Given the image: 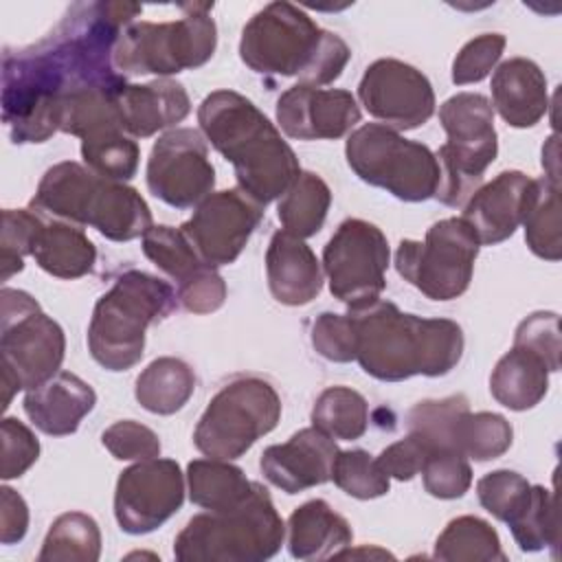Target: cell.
<instances>
[{
    "mask_svg": "<svg viewBox=\"0 0 562 562\" xmlns=\"http://www.w3.org/2000/svg\"><path fill=\"white\" fill-rule=\"evenodd\" d=\"M140 11L134 2H77L40 42L4 48L0 103L13 143H44L59 132L68 97L127 83L112 55Z\"/></svg>",
    "mask_w": 562,
    "mask_h": 562,
    "instance_id": "6da1fadb",
    "label": "cell"
},
{
    "mask_svg": "<svg viewBox=\"0 0 562 562\" xmlns=\"http://www.w3.org/2000/svg\"><path fill=\"white\" fill-rule=\"evenodd\" d=\"M349 314L356 325V360L375 380L439 378L463 356V329L450 318H422L380 299Z\"/></svg>",
    "mask_w": 562,
    "mask_h": 562,
    "instance_id": "7a4b0ae2",
    "label": "cell"
},
{
    "mask_svg": "<svg viewBox=\"0 0 562 562\" xmlns=\"http://www.w3.org/2000/svg\"><path fill=\"white\" fill-rule=\"evenodd\" d=\"M204 138L233 165L237 184L259 204L281 198L301 173L299 158L270 119L244 94L215 90L198 108Z\"/></svg>",
    "mask_w": 562,
    "mask_h": 562,
    "instance_id": "3957f363",
    "label": "cell"
},
{
    "mask_svg": "<svg viewBox=\"0 0 562 562\" xmlns=\"http://www.w3.org/2000/svg\"><path fill=\"white\" fill-rule=\"evenodd\" d=\"M31 209L77 226H92L112 241H132L154 226L151 211L134 187L101 178L75 160L46 169Z\"/></svg>",
    "mask_w": 562,
    "mask_h": 562,
    "instance_id": "277c9868",
    "label": "cell"
},
{
    "mask_svg": "<svg viewBox=\"0 0 562 562\" xmlns=\"http://www.w3.org/2000/svg\"><path fill=\"white\" fill-rule=\"evenodd\" d=\"M178 305L173 288L143 270H127L99 296L88 325V349L108 371H127L140 362L145 331Z\"/></svg>",
    "mask_w": 562,
    "mask_h": 562,
    "instance_id": "5b68a950",
    "label": "cell"
},
{
    "mask_svg": "<svg viewBox=\"0 0 562 562\" xmlns=\"http://www.w3.org/2000/svg\"><path fill=\"white\" fill-rule=\"evenodd\" d=\"M285 525L261 483L237 505L193 516L176 536L180 562H261L279 553Z\"/></svg>",
    "mask_w": 562,
    "mask_h": 562,
    "instance_id": "8992f818",
    "label": "cell"
},
{
    "mask_svg": "<svg viewBox=\"0 0 562 562\" xmlns=\"http://www.w3.org/2000/svg\"><path fill=\"white\" fill-rule=\"evenodd\" d=\"M182 18L171 22H132L114 46V68L127 75L165 79L204 66L217 46L213 2L180 4Z\"/></svg>",
    "mask_w": 562,
    "mask_h": 562,
    "instance_id": "52a82bcc",
    "label": "cell"
},
{
    "mask_svg": "<svg viewBox=\"0 0 562 562\" xmlns=\"http://www.w3.org/2000/svg\"><path fill=\"white\" fill-rule=\"evenodd\" d=\"M439 123L448 140L435 154L441 171L435 198L446 206H461L481 187L485 169L496 160L494 108L479 92H457L441 103Z\"/></svg>",
    "mask_w": 562,
    "mask_h": 562,
    "instance_id": "ba28073f",
    "label": "cell"
},
{
    "mask_svg": "<svg viewBox=\"0 0 562 562\" xmlns=\"http://www.w3.org/2000/svg\"><path fill=\"white\" fill-rule=\"evenodd\" d=\"M345 156L362 182L384 189L402 202L430 200L439 189L437 156L382 123L353 130L345 143Z\"/></svg>",
    "mask_w": 562,
    "mask_h": 562,
    "instance_id": "9c48e42d",
    "label": "cell"
},
{
    "mask_svg": "<svg viewBox=\"0 0 562 562\" xmlns=\"http://www.w3.org/2000/svg\"><path fill=\"white\" fill-rule=\"evenodd\" d=\"M281 419V397L261 378H237L209 402L193 430V446L213 459H239Z\"/></svg>",
    "mask_w": 562,
    "mask_h": 562,
    "instance_id": "30bf717a",
    "label": "cell"
},
{
    "mask_svg": "<svg viewBox=\"0 0 562 562\" xmlns=\"http://www.w3.org/2000/svg\"><path fill=\"white\" fill-rule=\"evenodd\" d=\"M479 248V237L465 220L446 217L426 231L424 241H400L395 270L430 301H452L470 288Z\"/></svg>",
    "mask_w": 562,
    "mask_h": 562,
    "instance_id": "8fae6325",
    "label": "cell"
},
{
    "mask_svg": "<svg viewBox=\"0 0 562 562\" xmlns=\"http://www.w3.org/2000/svg\"><path fill=\"white\" fill-rule=\"evenodd\" d=\"M0 303L2 367L18 375L24 391L37 389L61 371L66 353L64 329L24 290L2 288Z\"/></svg>",
    "mask_w": 562,
    "mask_h": 562,
    "instance_id": "7c38bea8",
    "label": "cell"
},
{
    "mask_svg": "<svg viewBox=\"0 0 562 562\" xmlns=\"http://www.w3.org/2000/svg\"><path fill=\"white\" fill-rule=\"evenodd\" d=\"M325 31L299 7L270 2L244 26L241 61L268 77H301L314 61Z\"/></svg>",
    "mask_w": 562,
    "mask_h": 562,
    "instance_id": "4fadbf2b",
    "label": "cell"
},
{
    "mask_svg": "<svg viewBox=\"0 0 562 562\" xmlns=\"http://www.w3.org/2000/svg\"><path fill=\"white\" fill-rule=\"evenodd\" d=\"M386 235L371 222L349 217L323 248V272L334 299L349 310H360L380 299L389 268Z\"/></svg>",
    "mask_w": 562,
    "mask_h": 562,
    "instance_id": "5bb4252c",
    "label": "cell"
},
{
    "mask_svg": "<svg viewBox=\"0 0 562 562\" xmlns=\"http://www.w3.org/2000/svg\"><path fill=\"white\" fill-rule=\"evenodd\" d=\"M147 189L173 209L198 206L213 193L215 169L204 136L193 127H173L151 147L147 158Z\"/></svg>",
    "mask_w": 562,
    "mask_h": 562,
    "instance_id": "9a60e30c",
    "label": "cell"
},
{
    "mask_svg": "<svg viewBox=\"0 0 562 562\" xmlns=\"http://www.w3.org/2000/svg\"><path fill=\"white\" fill-rule=\"evenodd\" d=\"M184 503V474L173 459H145L116 479L114 518L125 533L143 536L165 525Z\"/></svg>",
    "mask_w": 562,
    "mask_h": 562,
    "instance_id": "2e32d148",
    "label": "cell"
},
{
    "mask_svg": "<svg viewBox=\"0 0 562 562\" xmlns=\"http://www.w3.org/2000/svg\"><path fill=\"white\" fill-rule=\"evenodd\" d=\"M263 217V204L237 189H224L204 198L180 226L200 259L211 266L237 261Z\"/></svg>",
    "mask_w": 562,
    "mask_h": 562,
    "instance_id": "e0dca14e",
    "label": "cell"
},
{
    "mask_svg": "<svg viewBox=\"0 0 562 562\" xmlns=\"http://www.w3.org/2000/svg\"><path fill=\"white\" fill-rule=\"evenodd\" d=\"M358 99L364 110L391 130H415L435 114V90L415 66L382 57L367 66Z\"/></svg>",
    "mask_w": 562,
    "mask_h": 562,
    "instance_id": "ac0fdd59",
    "label": "cell"
},
{
    "mask_svg": "<svg viewBox=\"0 0 562 562\" xmlns=\"http://www.w3.org/2000/svg\"><path fill=\"white\" fill-rule=\"evenodd\" d=\"M360 105L349 90L296 83L277 101V123L296 140H336L360 123Z\"/></svg>",
    "mask_w": 562,
    "mask_h": 562,
    "instance_id": "d6986e66",
    "label": "cell"
},
{
    "mask_svg": "<svg viewBox=\"0 0 562 562\" xmlns=\"http://www.w3.org/2000/svg\"><path fill=\"white\" fill-rule=\"evenodd\" d=\"M336 454V441L316 426H310L283 443L268 446L261 452L259 468L270 485L285 494H299L331 481Z\"/></svg>",
    "mask_w": 562,
    "mask_h": 562,
    "instance_id": "ffe728a7",
    "label": "cell"
},
{
    "mask_svg": "<svg viewBox=\"0 0 562 562\" xmlns=\"http://www.w3.org/2000/svg\"><path fill=\"white\" fill-rule=\"evenodd\" d=\"M533 178L522 171H501L479 187L463 204V215L479 237V244L494 246L509 239L522 224V213Z\"/></svg>",
    "mask_w": 562,
    "mask_h": 562,
    "instance_id": "44dd1931",
    "label": "cell"
},
{
    "mask_svg": "<svg viewBox=\"0 0 562 562\" xmlns=\"http://www.w3.org/2000/svg\"><path fill=\"white\" fill-rule=\"evenodd\" d=\"M266 277L274 301L307 305L323 290V268L314 250L288 231H277L266 250Z\"/></svg>",
    "mask_w": 562,
    "mask_h": 562,
    "instance_id": "7402d4cb",
    "label": "cell"
},
{
    "mask_svg": "<svg viewBox=\"0 0 562 562\" xmlns=\"http://www.w3.org/2000/svg\"><path fill=\"white\" fill-rule=\"evenodd\" d=\"M116 103L123 130L132 138H149L184 121L191 112L184 86L169 77L149 83H125L116 94Z\"/></svg>",
    "mask_w": 562,
    "mask_h": 562,
    "instance_id": "603a6c76",
    "label": "cell"
},
{
    "mask_svg": "<svg viewBox=\"0 0 562 562\" xmlns=\"http://www.w3.org/2000/svg\"><path fill=\"white\" fill-rule=\"evenodd\" d=\"M94 404L97 393L86 380L70 371H59L48 382L26 391L22 406L37 430L50 437H66L79 428Z\"/></svg>",
    "mask_w": 562,
    "mask_h": 562,
    "instance_id": "cb8c5ba5",
    "label": "cell"
},
{
    "mask_svg": "<svg viewBox=\"0 0 562 562\" xmlns=\"http://www.w3.org/2000/svg\"><path fill=\"white\" fill-rule=\"evenodd\" d=\"M492 108L512 127H533L549 110L547 77L527 57L503 61L492 75Z\"/></svg>",
    "mask_w": 562,
    "mask_h": 562,
    "instance_id": "d4e9b609",
    "label": "cell"
},
{
    "mask_svg": "<svg viewBox=\"0 0 562 562\" xmlns=\"http://www.w3.org/2000/svg\"><path fill=\"white\" fill-rule=\"evenodd\" d=\"M31 257L50 277L79 279L92 272L97 248L77 224L57 217L48 220L44 213H40Z\"/></svg>",
    "mask_w": 562,
    "mask_h": 562,
    "instance_id": "484cf974",
    "label": "cell"
},
{
    "mask_svg": "<svg viewBox=\"0 0 562 562\" xmlns=\"http://www.w3.org/2000/svg\"><path fill=\"white\" fill-rule=\"evenodd\" d=\"M351 540V525L323 498L299 505L288 518V549L296 560L336 558Z\"/></svg>",
    "mask_w": 562,
    "mask_h": 562,
    "instance_id": "4316f807",
    "label": "cell"
},
{
    "mask_svg": "<svg viewBox=\"0 0 562 562\" xmlns=\"http://www.w3.org/2000/svg\"><path fill=\"white\" fill-rule=\"evenodd\" d=\"M547 362L527 347L514 345L490 375L492 397L509 411H527L542 402L549 391Z\"/></svg>",
    "mask_w": 562,
    "mask_h": 562,
    "instance_id": "83f0119b",
    "label": "cell"
},
{
    "mask_svg": "<svg viewBox=\"0 0 562 562\" xmlns=\"http://www.w3.org/2000/svg\"><path fill=\"white\" fill-rule=\"evenodd\" d=\"M195 391L193 369L173 356H162L149 362L134 384L136 402L154 415L178 413Z\"/></svg>",
    "mask_w": 562,
    "mask_h": 562,
    "instance_id": "f1b7e54d",
    "label": "cell"
},
{
    "mask_svg": "<svg viewBox=\"0 0 562 562\" xmlns=\"http://www.w3.org/2000/svg\"><path fill=\"white\" fill-rule=\"evenodd\" d=\"M189 498L204 509H226L241 503L255 481H248L244 470L226 459H193L187 465Z\"/></svg>",
    "mask_w": 562,
    "mask_h": 562,
    "instance_id": "f546056e",
    "label": "cell"
},
{
    "mask_svg": "<svg viewBox=\"0 0 562 562\" xmlns=\"http://www.w3.org/2000/svg\"><path fill=\"white\" fill-rule=\"evenodd\" d=\"M329 204L331 191L327 182L314 171H301L292 187L281 195L277 215L283 224V231L307 239L323 228Z\"/></svg>",
    "mask_w": 562,
    "mask_h": 562,
    "instance_id": "4dcf8cb0",
    "label": "cell"
},
{
    "mask_svg": "<svg viewBox=\"0 0 562 562\" xmlns=\"http://www.w3.org/2000/svg\"><path fill=\"white\" fill-rule=\"evenodd\" d=\"M522 226L525 241L536 257L547 261H560V184L547 178L531 182L522 213Z\"/></svg>",
    "mask_w": 562,
    "mask_h": 562,
    "instance_id": "1f68e13d",
    "label": "cell"
},
{
    "mask_svg": "<svg viewBox=\"0 0 562 562\" xmlns=\"http://www.w3.org/2000/svg\"><path fill=\"white\" fill-rule=\"evenodd\" d=\"M432 558L446 562L505 560L496 529L479 516H459L446 525L435 542Z\"/></svg>",
    "mask_w": 562,
    "mask_h": 562,
    "instance_id": "d6a6232c",
    "label": "cell"
},
{
    "mask_svg": "<svg viewBox=\"0 0 562 562\" xmlns=\"http://www.w3.org/2000/svg\"><path fill=\"white\" fill-rule=\"evenodd\" d=\"M101 555V531L92 516L66 512L57 516L42 542L40 562H94Z\"/></svg>",
    "mask_w": 562,
    "mask_h": 562,
    "instance_id": "836d02e7",
    "label": "cell"
},
{
    "mask_svg": "<svg viewBox=\"0 0 562 562\" xmlns=\"http://www.w3.org/2000/svg\"><path fill=\"white\" fill-rule=\"evenodd\" d=\"M452 448L461 452L465 459L474 461H492L503 457L514 441L512 424L490 411L472 413L470 408L463 411L450 432Z\"/></svg>",
    "mask_w": 562,
    "mask_h": 562,
    "instance_id": "e575fe53",
    "label": "cell"
},
{
    "mask_svg": "<svg viewBox=\"0 0 562 562\" xmlns=\"http://www.w3.org/2000/svg\"><path fill=\"white\" fill-rule=\"evenodd\" d=\"M369 404L364 395L349 386L325 389L312 408V426L331 439L353 441L367 432Z\"/></svg>",
    "mask_w": 562,
    "mask_h": 562,
    "instance_id": "d590c367",
    "label": "cell"
},
{
    "mask_svg": "<svg viewBox=\"0 0 562 562\" xmlns=\"http://www.w3.org/2000/svg\"><path fill=\"white\" fill-rule=\"evenodd\" d=\"M512 536L520 551L533 553L547 547L560 544V522L553 490L544 485H531V498L527 507L509 522Z\"/></svg>",
    "mask_w": 562,
    "mask_h": 562,
    "instance_id": "8d00e7d4",
    "label": "cell"
},
{
    "mask_svg": "<svg viewBox=\"0 0 562 562\" xmlns=\"http://www.w3.org/2000/svg\"><path fill=\"white\" fill-rule=\"evenodd\" d=\"M81 158L97 176L125 182L136 176L140 149L125 132H103L81 140Z\"/></svg>",
    "mask_w": 562,
    "mask_h": 562,
    "instance_id": "74e56055",
    "label": "cell"
},
{
    "mask_svg": "<svg viewBox=\"0 0 562 562\" xmlns=\"http://www.w3.org/2000/svg\"><path fill=\"white\" fill-rule=\"evenodd\" d=\"M143 252L158 270H162L176 283L191 279L198 270L206 266L195 252L189 237L182 233V228L165 224L151 226L143 235Z\"/></svg>",
    "mask_w": 562,
    "mask_h": 562,
    "instance_id": "f35d334b",
    "label": "cell"
},
{
    "mask_svg": "<svg viewBox=\"0 0 562 562\" xmlns=\"http://www.w3.org/2000/svg\"><path fill=\"white\" fill-rule=\"evenodd\" d=\"M331 481L358 501H371L391 490L389 474L382 470L378 459L362 448L338 450L331 468Z\"/></svg>",
    "mask_w": 562,
    "mask_h": 562,
    "instance_id": "ab89813d",
    "label": "cell"
},
{
    "mask_svg": "<svg viewBox=\"0 0 562 562\" xmlns=\"http://www.w3.org/2000/svg\"><path fill=\"white\" fill-rule=\"evenodd\" d=\"M468 408H470V402L461 393L448 395L441 400L417 402L406 415L408 432L419 435L432 450H454L450 441V432L457 417Z\"/></svg>",
    "mask_w": 562,
    "mask_h": 562,
    "instance_id": "60d3db41",
    "label": "cell"
},
{
    "mask_svg": "<svg viewBox=\"0 0 562 562\" xmlns=\"http://www.w3.org/2000/svg\"><path fill=\"white\" fill-rule=\"evenodd\" d=\"M476 496L487 514L509 525L527 507L531 483L514 470H494L479 479Z\"/></svg>",
    "mask_w": 562,
    "mask_h": 562,
    "instance_id": "b9f144b4",
    "label": "cell"
},
{
    "mask_svg": "<svg viewBox=\"0 0 562 562\" xmlns=\"http://www.w3.org/2000/svg\"><path fill=\"white\" fill-rule=\"evenodd\" d=\"M424 490L443 501L461 498L472 485V468L468 459L454 450H432L422 468Z\"/></svg>",
    "mask_w": 562,
    "mask_h": 562,
    "instance_id": "7bdbcfd3",
    "label": "cell"
},
{
    "mask_svg": "<svg viewBox=\"0 0 562 562\" xmlns=\"http://www.w3.org/2000/svg\"><path fill=\"white\" fill-rule=\"evenodd\" d=\"M40 213L35 209H4L2 211V239H0V266L2 281H9L24 268V257L31 255V244Z\"/></svg>",
    "mask_w": 562,
    "mask_h": 562,
    "instance_id": "ee69618b",
    "label": "cell"
},
{
    "mask_svg": "<svg viewBox=\"0 0 562 562\" xmlns=\"http://www.w3.org/2000/svg\"><path fill=\"white\" fill-rule=\"evenodd\" d=\"M505 44V35L501 33H483L465 42L452 61V83L468 86L483 81L498 64Z\"/></svg>",
    "mask_w": 562,
    "mask_h": 562,
    "instance_id": "f6af8a7d",
    "label": "cell"
},
{
    "mask_svg": "<svg viewBox=\"0 0 562 562\" xmlns=\"http://www.w3.org/2000/svg\"><path fill=\"white\" fill-rule=\"evenodd\" d=\"M312 347L329 362L356 360V325L351 314L323 312L312 323Z\"/></svg>",
    "mask_w": 562,
    "mask_h": 562,
    "instance_id": "bcb514c9",
    "label": "cell"
},
{
    "mask_svg": "<svg viewBox=\"0 0 562 562\" xmlns=\"http://www.w3.org/2000/svg\"><path fill=\"white\" fill-rule=\"evenodd\" d=\"M101 441L105 450L119 461H145L160 454L158 435L149 426L134 419L114 422L103 430Z\"/></svg>",
    "mask_w": 562,
    "mask_h": 562,
    "instance_id": "7dc6e473",
    "label": "cell"
},
{
    "mask_svg": "<svg viewBox=\"0 0 562 562\" xmlns=\"http://www.w3.org/2000/svg\"><path fill=\"white\" fill-rule=\"evenodd\" d=\"M514 345L538 353L551 373L560 371V316L555 312H533L520 321Z\"/></svg>",
    "mask_w": 562,
    "mask_h": 562,
    "instance_id": "c3c4849f",
    "label": "cell"
},
{
    "mask_svg": "<svg viewBox=\"0 0 562 562\" xmlns=\"http://www.w3.org/2000/svg\"><path fill=\"white\" fill-rule=\"evenodd\" d=\"M2 437V468L0 476L4 481L20 479L40 457V441L33 430L18 417H4L0 424Z\"/></svg>",
    "mask_w": 562,
    "mask_h": 562,
    "instance_id": "681fc988",
    "label": "cell"
},
{
    "mask_svg": "<svg viewBox=\"0 0 562 562\" xmlns=\"http://www.w3.org/2000/svg\"><path fill=\"white\" fill-rule=\"evenodd\" d=\"M176 296H178V301L182 303V307L187 312H191V314H211V312H215L224 305L226 283H224L222 274L215 268L204 266L191 279L178 283Z\"/></svg>",
    "mask_w": 562,
    "mask_h": 562,
    "instance_id": "f907efd6",
    "label": "cell"
},
{
    "mask_svg": "<svg viewBox=\"0 0 562 562\" xmlns=\"http://www.w3.org/2000/svg\"><path fill=\"white\" fill-rule=\"evenodd\" d=\"M430 452L432 448L419 435L408 432L404 439L386 446L375 459L382 465V470L389 474V479L411 481L422 472L426 457Z\"/></svg>",
    "mask_w": 562,
    "mask_h": 562,
    "instance_id": "816d5d0a",
    "label": "cell"
},
{
    "mask_svg": "<svg viewBox=\"0 0 562 562\" xmlns=\"http://www.w3.org/2000/svg\"><path fill=\"white\" fill-rule=\"evenodd\" d=\"M349 59H351V50H349L347 42L340 35L325 31L323 44H321L314 61L310 64V68L299 77L301 79L299 83H305L312 88L334 83L342 75Z\"/></svg>",
    "mask_w": 562,
    "mask_h": 562,
    "instance_id": "f5cc1de1",
    "label": "cell"
},
{
    "mask_svg": "<svg viewBox=\"0 0 562 562\" xmlns=\"http://www.w3.org/2000/svg\"><path fill=\"white\" fill-rule=\"evenodd\" d=\"M29 507L26 501L9 485L0 487V542L15 544L26 536Z\"/></svg>",
    "mask_w": 562,
    "mask_h": 562,
    "instance_id": "db71d44e",
    "label": "cell"
},
{
    "mask_svg": "<svg viewBox=\"0 0 562 562\" xmlns=\"http://www.w3.org/2000/svg\"><path fill=\"white\" fill-rule=\"evenodd\" d=\"M542 167L547 171L544 178L560 184V178H558V136L555 134L542 147Z\"/></svg>",
    "mask_w": 562,
    "mask_h": 562,
    "instance_id": "11a10c76",
    "label": "cell"
}]
</instances>
